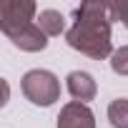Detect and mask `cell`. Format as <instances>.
Masks as SVG:
<instances>
[{"label":"cell","instance_id":"6da1fadb","mask_svg":"<svg viewBox=\"0 0 128 128\" xmlns=\"http://www.w3.org/2000/svg\"><path fill=\"white\" fill-rule=\"evenodd\" d=\"M110 23V3H80V8H76V23L66 33V43L93 60H103L113 55Z\"/></svg>","mask_w":128,"mask_h":128},{"label":"cell","instance_id":"7a4b0ae2","mask_svg":"<svg viewBox=\"0 0 128 128\" xmlns=\"http://www.w3.org/2000/svg\"><path fill=\"white\" fill-rule=\"evenodd\" d=\"M20 90H23V96L33 106L48 108V106H53L60 98V80L55 78V73L43 70V68H35V70H28L23 76Z\"/></svg>","mask_w":128,"mask_h":128},{"label":"cell","instance_id":"3957f363","mask_svg":"<svg viewBox=\"0 0 128 128\" xmlns=\"http://www.w3.org/2000/svg\"><path fill=\"white\" fill-rule=\"evenodd\" d=\"M38 13V5L33 3V0H5L3 5H0V28H3L5 38L30 23H35Z\"/></svg>","mask_w":128,"mask_h":128},{"label":"cell","instance_id":"277c9868","mask_svg":"<svg viewBox=\"0 0 128 128\" xmlns=\"http://www.w3.org/2000/svg\"><path fill=\"white\" fill-rule=\"evenodd\" d=\"M58 128H96V116L86 103L70 100L60 108Z\"/></svg>","mask_w":128,"mask_h":128},{"label":"cell","instance_id":"5b68a950","mask_svg":"<svg viewBox=\"0 0 128 128\" xmlns=\"http://www.w3.org/2000/svg\"><path fill=\"white\" fill-rule=\"evenodd\" d=\"M8 40H10L15 48L25 50V53H38V50H45V45H48V35L38 28V23H30V25H25V28L10 33Z\"/></svg>","mask_w":128,"mask_h":128},{"label":"cell","instance_id":"8992f818","mask_svg":"<svg viewBox=\"0 0 128 128\" xmlns=\"http://www.w3.org/2000/svg\"><path fill=\"white\" fill-rule=\"evenodd\" d=\"M66 86H68V93L73 96V100H78V103H88L98 93L96 78L86 70H70L68 78H66Z\"/></svg>","mask_w":128,"mask_h":128},{"label":"cell","instance_id":"52a82bcc","mask_svg":"<svg viewBox=\"0 0 128 128\" xmlns=\"http://www.w3.org/2000/svg\"><path fill=\"white\" fill-rule=\"evenodd\" d=\"M35 23H38V28L48 35V38H55V35H60L63 30H66V18H63V13H58V10H40L38 13V18H35Z\"/></svg>","mask_w":128,"mask_h":128},{"label":"cell","instance_id":"ba28073f","mask_svg":"<svg viewBox=\"0 0 128 128\" xmlns=\"http://www.w3.org/2000/svg\"><path fill=\"white\" fill-rule=\"evenodd\" d=\"M108 120L113 128H128V98H116L108 106Z\"/></svg>","mask_w":128,"mask_h":128},{"label":"cell","instance_id":"9c48e42d","mask_svg":"<svg viewBox=\"0 0 128 128\" xmlns=\"http://www.w3.org/2000/svg\"><path fill=\"white\" fill-rule=\"evenodd\" d=\"M110 68L116 76H128V45H120L110 55Z\"/></svg>","mask_w":128,"mask_h":128},{"label":"cell","instance_id":"30bf717a","mask_svg":"<svg viewBox=\"0 0 128 128\" xmlns=\"http://www.w3.org/2000/svg\"><path fill=\"white\" fill-rule=\"evenodd\" d=\"M110 18L120 20L128 28V0H120V3H110Z\"/></svg>","mask_w":128,"mask_h":128}]
</instances>
